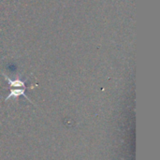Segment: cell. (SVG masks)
<instances>
[{
    "label": "cell",
    "instance_id": "obj_1",
    "mask_svg": "<svg viewBox=\"0 0 160 160\" xmlns=\"http://www.w3.org/2000/svg\"><path fill=\"white\" fill-rule=\"evenodd\" d=\"M24 89H15V90H11L10 91V94L8 95V97L7 98V100L9 98H13V97H19V96H23L27 100H29V98L26 97L25 93H24ZM30 101V100H29Z\"/></svg>",
    "mask_w": 160,
    "mask_h": 160
}]
</instances>
